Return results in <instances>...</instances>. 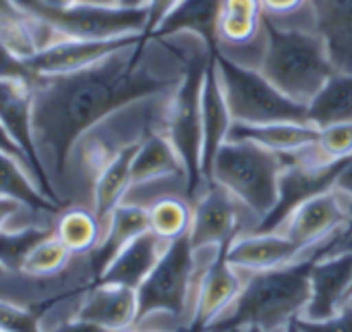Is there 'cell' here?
<instances>
[{
    "mask_svg": "<svg viewBox=\"0 0 352 332\" xmlns=\"http://www.w3.org/2000/svg\"><path fill=\"white\" fill-rule=\"evenodd\" d=\"M201 44L206 42L193 34H143L91 67L36 77L34 139L50 185L52 175L63 185L69 154L89 129L135 102L179 87Z\"/></svg>",
    "mask_w": 352,
    "mask_h": 332,
    "instance_id": "6da1fadb",
    "label": "cell"
},
{
    "mask_svg": "<svg viewBox=\"0 0 352 332\" xmlns=\"http://www.w3.org/2000/svg\"><path fill=\"white\" fill-rule=\"evenodd\" d=\"M317 245L296 262L261 272H241L245 282L234 303L208 328L232 332L257 326L263 332H284L290 322L302 315L311 297V268L340 237Z\"/></svg>",
    "mask_w": 352,
    "mask_h": 332,
    "instance_id": "7a4b0ae2",
    "label": "cell"
},
{
    "mask_svg": "<svg viewBox=\"0 0 352 332\" xmlns=\"http://www.w3.org/2000/svg\"><path fill=\"white\" fill-rule=\"evenodd\" d=\"M201 270L199 253L193 249L189 235L168 243L151 274L137 289L139 311L133 328L189 332Z\"/></svg>",
    "mask_w": 352,
    "mask_h": 332,
    "instance_id": "3957f363",
    "label": "cell"
},
{
    "mask_svg": "<svg viewBox=\"0 0 352 332\" xmlns=\"http://www.w3.org/2000/svg\"><path fill=\"white\" fill-rule=\"evenodd\" d=\"M259 71L290 100L309 104L336 73L323 38L315 30L278 28L267 21Z\"/></svg>",
    "mask_w": 352,
    "mask_h": 332,
    "instance_id": "277c9868",
    "label": "cell"
},
{
    "mask_svg": "<svg viewBox=\"0 0 352 332\" xmlns=\"http://www.w3.org/2000/svg\"><path fill=\"white\" fill-rule=\"evenodd\" d=\"M284 171V160L278 152L261 147L245 139H228L208 177L243 202L259 222L272 212L278 202V183Z\"/></svg>",
    "mask_w": 352,
    "mask_h": 332,
    "instance_id": "5b68a950",
    "label": "cell"
},
{
    "mask_svg": "<svg viewBox=\"0 0 352 332\" xmlns=\"http://www.w3.org/2000/svg\"><path fill=\"white\" fill-rule=\"evenodd\" d=\"M218 77L234 123L267 125V123H309L307 104H298L284 96L259 69L232 63L220 54L214 56Z\"/></svg>",
    "mask_w": 352,
    "mask_h": 332,
    "instance_id": "8992f818",
    "label": "cell"
},
{
    "mask_svg": "<svg viewBox=\"0 0 352 332\" xmlns=\"http://www.w3.org/2000/svg\"><path fill=\"white\" fill-rule=\"evenodd\" d=\"M214 50L208 44H201L191 61L189 69L176 87V92L170 98L168 114L164 133L172 141L174 149L179 152L185 169L191 179V196L193 202L199 196V191L206 187L204 173H201V90H204V77L214 61Z\"/></svg>",
    "mask_w": 352,
    "mask_h": 332,
    "instance_id": "52a82bcc",
    "label": "cell"
},
{
    "mask_svg": "<svg viewBox=\"0 0 352 332\" xmlns=\"http://www.w3.org/2000/svg\"><path fill=\"white\" fill-rule=\"evenodd\" d=\"M21 9L46 23L58 38L71 40H112L147 32V9L71 5L65 9L46 7L38 0H17Z\"/></svg>",
    "mask_w": 352,
    "mask_h": 332,
    "instance_id": "ba28073f",
    "label": "cell"
},
{
    "mask_svg": "<svg viewBox=\"0 0 352 332\" xmlns=\"http://www.w3.org/2000/svg\"><path fill=\"white\" fill-rule=\"evenodd\" d=\"M259 218L222 185L210 181L193 202L189 241L193 249L228 247L236 237L253 233Z\"/></svg>",
    "mask_w": 352,
    "mask_h": 332,
    "instance_id": "9c48e42d",
    "label": "cell"
},
{
    "mask_svg": "<svg viewBox=\"0 0 352 332\" xmlns=\"http://www.w3.org/2000/svg\"><path fill=\"white\" fill-rule=\"evenodd\" d=\"M265 42L267 19L259 0H222L216 30V54L259 69Z\"/></svg>",
    "mask_w": 352,
    "mask_h": 332,
    "instance_id": "30bf717a",
    "label": "cell"
},
{
    "mask_svg": "<svg viewBox=\"0 0 352 332\" xmlns=\"http://www.w3.org/2000/svg\"><path fill=\"white\" fill-rule=\"evenodd\" d=\"M284 160V158H282ZM350 158L329 164H307L284 160V171L278 183V202L272 212L257 225L253 233H276L288 220V216L309 200L333 189L338 175Z\"/></svg>",
    "mask_w": 352,
    "mask_h": 332,
    "instance_id": "8fae6325",
    "label": "cell"
},
{
    "mask_svg": "<svg viewBox=\"0 0 352 332\" xmlns=\"http://www.w3.org/2000/svg\"><path fill=\"white\" fill-rule=\"evenodd\" d=\"M243 274L226 260V247L214 251L199 276L189 332L208 330L234 303V299L243 291Z\"/></svg>",
    "mask_w": 352,
    "mask_h": 332,
    "instance_id": "7c38bea8",
    "label": "cell"
},
{
    "mask_svg": "<svg viewBox=\"0 0 352 332\" xmlns=\"http://www.w3.org/2000/svg\"><path fill=\"white\" fill-rule=\"evenodd\" d=\"M346 222H348V212H346L344 196L331 189L298 206L282 225V229L276 233H284L300 249L309 251L329 241L338 233H344Z\"/></svg>",
    "mask_w": 352,
    "mask_h": 332,
    "instance_id": "4fadbf2b",
    "label": "cell"
},
{
    "mask_svg": "<svg viewBox=\"0 0 352 332\" xmlns=\"http://www.w3.org/2000/svg\"><path fill=\"white\" fill-rule=\"evenodd\" d=\"M0 121L17 141V145L25 152L32 162V169L38 177L42 191L60 204L58 196L54 194L48 175L40 162L36 139H34V90L28 81H7L0 79Z\"/></svg>",
    "mask_w": 352,
    "mask_h": 332,
    "instance_id": "5bb4252c",
    "label": "cell"
},
{
    "mask_svg": "<svg viewBox=\"0 0 352 332\" xmlns=\"http://www.w3.org/2000/svg\"><path fill=\"white\" fill-rule=\"evenodd\" d=\"M143 34L135 36H122L112 40H71L60 38L46 48L38 50L30 59H25L30 71L36 77H48V75H65L75 73L85 67L96 65L98 61L106 59L108 54L120 50L122 46L135 42Z\"/></svg>",
    "mask_w": 352,
    "mask_h": 332,
    "instance_id": "9a60e30c",
    "label": "cell"
},
{
    "mask_svg": "<svg viewBox=\"0 0 352 332\" xmlns=\"http://www.w3.org/2000/svg\"><path fill=\"white\" fill-rule=\"evenodd\" d=\"M137 291L96 280L79 297L75 315L112 332H126L137 322Z\"/></svg>",
    "mask_w": 352,
    "mask_h": 332,
    "instance_id": "2e32d148",
    "label": "cell"
},
{
    "mask_svg": "<svg viewBox=\"0 0 352 332\" xmlns=\"http://www.w3.org/2000/svg\"><path fill=\"white\" fill-rule=\"evenodd\" d=\"M352 280V251L329 253L315 260L311 268V297L302 311L307 320H325L346 305Z\"/></svg>",
    "mask_w": 352,
    "mask_h": 332,
    "instance_id": "e0dca14e",
    "label": "cell"
},
{
    "mask_svg": "<svg viewBox=\"0 0 352 332\" xmlns=\"http://www.w3.org/2000/svg\"><path fill=\"white\" fill-rule=\"evenodd\" d=\"M309 251L300 249L284 233H247L226 247V260L239 272H261L296 262Z\"/></svg>",
    "mask_w": 352,
    "mask_h": 332,
    "instance_id": "ac0fdd59",
    "label": "cell"
},
{
    "mask_svg": "<svg viewBox=\"0 0 352 332\" xmlns=\"http://www.w3.org/2000/svg\"><path fill=\"white\" fill-rule=\"evenodd\" d=\"M234 121L218 77V67H216V59L210 63L206 77H204V90H201V135H204V143H201V173H204V181L208 183L212 164L220 152V147L228 141L230 129H232Z\"/></svg>",
    "mask_w": 352,
    "mask_h": 332,
    "instance_id": "d6986e66",
    "label": "cell"
},
{
    "mask_svg": "<svg viewBox=\"0 0 352 332\" xmlns=\"http://www.w3.org/2000/svg\"><path fill=\"white\" fill-rule=\"evenodd\" d=\"M313 13L336 71L352 73V0H313Z\"/></svg>",
    "mask_w": 352,
    "mask_h": 332,
    "instance_id": "ffe728a7",
    "label": "cell"
},
{
    "mask_svg": "<svg viewBox=\"0 0 352 332\" xmlns=\"http://www.w3.org/2000/svg\"><path fill=\"white\" fill-rule=\"evenodd\" d=\"M149 231V216L145 208L131 206V204H120L108 218L104 227L102 241L98 247L87 256L91 272L96 280L104 274V270L110 266V262L139 235Z\"/></svg>",
    "mask_w": 352,
    "mask_h": 332,
    "instance_id": "44dd1931",
    "label": "cell"
},
{
    "mask_svg": "<svg viewBox=\"0 0 352 332\" xmlns=\"http://www.w3.org/2000/svg\"><path fill=\"white\" fill-rule=\"evenodd\" d=\"M166 241L155 237L151 231L139 235L133 239L104 270V274L98 278L102 282H112V284H122L129 289H139L141 282L151 274L155 268L157 260L162 258L166 249Z\"/></svg>",
    "mask_w": 352,
    "mask_h": 332,
    "instance_id": "7402d4cb",
    "label": "cell"
},
{
    "mask_svg": "<svg viewBox=\"0 0 352 332\" xmlns=\"http://www.w3.org/2000/svg\"><path fill=\"white\" fill-rule=\"evenodd\" d=\"M222 0H179L176 7L151 32L153 36L193 34L216 54V30Z\"/></svg>",
    "mask_w": 352,
    "mask_h": 332,
    "instance_id": "603a6c76",
    "label": "cell"
},
{
    "mask_svg": "<svg viewBox=\"0 0 352 332\" xmlns=\"http://www.w3.org/2000/svg\"><path fill=\"white\" fill-rule=\"evenodd\" d=\"M141 143V141H139ZM139 143H133L129 147H124L122 152H118L104 169L98 175L96 183H94V191H91V210L96 212V216L100 218V222L106 227L110 214L122 204L124 194L131 187V166H133V158L135 152L139 147Z\"/></svg>",
    "mask_w": 352,
    "mask_h": 332,
    "instance_id": "cb8c5ba5",
    "label": "cell"
},
{
    "mask_svg": "<svg viewBox=\"0 0 352 332\" xmlns=\"http://www.w3.org/2000/svg\"><path fill=\"white\" fill-rule=\"evenodd\" d=\"M181 173L189 175L179 152L174 149L166 133L162 129H153L151 133H147L135 152L133 166H131V181L143 183V181L160 179L166 175H181Z\"/></svg>",
    "mask_w": 352,
    "mask_h": 332,
    "instance_id": "d4e9b609",
    "label": "cell"
},
{
    "mask_svg": "<svg viewBox=\"0 0 352 332\" xmlns=\"http://www.w3.org/2000/svg\"><path fill=\"white\" fill-rule=\"evenodd\" d=\"M319 129L305 123H267V125H243L234 123L228 139L253 141L278 154H288L315 143Z\"/></svg>",
    "mask_w": 352,
    "mask_h": 332,
    "instance_id": "484cf974",
    "label": "cell"
},
{
    "mask_svg": "<svg viewBox=\"0 0 352 332\" xmlns=\"http://www.w3.org/2000/svg\"><path fill=\"white\" fill-rule=\"evenodd\" d=\"M307 116L315 129L352 123V73L336 71L307 104Z\"/></svg>",
    "mask_w": 352,
    "mask_h": 332,
    "instance_id": "4316f807",
    "label": "cell"
},
{
    "mask_svg": "<svg viewBox=\"0 0 352 332\" xmlns=\"http://www.w3.org/2000/svg\"><path fill=\"white\" fill-rule=\"evenodd\" d=\"M0 196L17 200L38 212H63V206L40 189L38 181L25 166L5 152H0Z\"/></svg>",
    "mask_w": 352,
    "mask_h": 332,
    "instance_id": "83f0119b",
    "label": "cell"
},
{
    "mask_svg": "<svg viewBox=\"0 0 352 332\" xmlns=\"http://www.w3.org/2000/svg\"><path fill=\"white\" fill-rule=\"evenodd\" d=\"M54 235L75 256H89L104 235V225L89 206H69L54 222Z\"/></svg>",
    "mask_w": 352,
    "mask_h": 332,
    "instance_id": "f1b7e54d",
    "label": "cell"
},
{
    "mask_svg": "<svg viewBox=\"0 0 352 332\" xmlns=\"http://www.w3.org/2000/svg\"><path fill=\"white\" fill-rule=\"evenodd\" d=\"M149 231L166 243L187 237L193 220V202L183 196H168L147 208Z\"/></svg>",
    "mask_w": 352,
    "mask_h": 332,
    "instance_id": "f546056e",
    "label": "cell"
},
{
    "mask_svg": "<svg viewBox=\"0 0 352 332\" xmlns=\"http://www.w3.org/2000/svg\"><path fill=\"white\" fill-rule=\"evenodd\" d=\"M75 256L60 243V239L52 233L46 239H42L40 243H36L32 247V251L25 256L23 264H21V274L30 276V278H54L58 274H63L71 260Z\"/></svg>",
    "mask_w": 352,
    "mask_h": 332,
    "instance_id": "4dcf8cb0",
    "label": "cell"
},
{
    "mask_svg": "<svg viewBox=\"0 0 352 332\" xmlns=\"http://www.w3.org/2000/svg\"><path fill=\"white\" fill-rule=\"evenodd\" d=\"M54 233V227H28L0 233V266L7 272H19L25 256L36 243Z\"/></svg>",
    "mask_w": 352,
    "mask_h": 332,
    "instance_id": "1f68e13d",
    "label": "cell"
},
{
    "mask_svg": "<svg viewBox=\"0 0 352 332\" xmlns=\"http://www.w3.org/2000/svg\"><path fill=\"white\" fill-rule=\"evenodd\" d=\"M259 5L265 19L278 28L315 30L313 0H259Z\"/></svg>",
    "mask_w": 352,
    "mask_h": 332,
    "instance_id": "d6a6232c",
    "label": "cell"
},
{
    "mask_svg": "<svg viewBox=\"0 0 352 332\" xmlns=\"http://www.w3.org/2000/svg\"><path fill=\"white\" fill-rule=\"evenodd\" d=\"M315 145L327 162L352 158V123L319 129Z\"/></svg>",
    "mask_w": 352,
    "mask_h": 332,
    "instance_id": "836d02e7",
    "label": "cell"
},
{
    "mask_svg": "<svg viewBox=\"0 0 352 332\" xmlns=\"http://www.w3.org/2000/svg\"><path fill=\"white\" fill-rule=\"evenodd\" d=\"M0 332H44L42 318L28 307L0 301Z\"/></svg>",
    "mask_w": 352,
    "mask_h": 332,
    "instance_id": "e575fe53",
    "label": "cell"
},
{
    "mask_svg": "<svg viewBox=\"0 0 352 332\" xmlns=\"http://www.w3.org/2000/svg\"><path fill=\"white\" fill-rule=\"evenodd\" d=\"M296 326L300 332H352V301H348L336 315L325 320H307L298 315Z\"/></svg>",
    "mask_w": 352,
    "mask_h": 332,
    "instance_id": "d590c367",
    "label": "cell"
},
{
    "mask_svg": "<svg viewBox=\"0 0 352 332\" xmlns=\"http://www.w3.org/2000/svg\"><path fill=\"white\" fill-rule=\"evenodd\" d=\"M0 79L28 81V83H34V79H36V75L30 71L25 59L15 54L3 40H0Z\"/></svg>",
    "mask_w": 352,
    "mask_h": 332,
    "instance_id": "8d00e7d4",
    "label": "cell"
},
{
    "mask_svg": "<svg viewBox=\"0 0 352 332\" xmlns=\"http://www.w3.org/2000/svg\"><path fill=\"white\" fill-rule=\"evenodd\" d=\"M42 328H44V332H112L94 322L81 320L77 315L63 318L60 322H54V324H42Z\"/></svg>",
    "mask_w": 352,
    "mask_h": 332,
    "instance_id": "74e56055",
    "label": "cell"
},
{
    "mask_svg": "<svg viewBox=\"0 0 352 332\" xmlns=\"http://www.w3.org/2000/svg\"><path fill=\"white\" fill-rule=\"evenodd\" d=\"M0 152H5V154H9V156H13V158H17L25 169L34 175V179L38 181V177H36V173H34V169H32V162H30V158L25 156V152L17 145V141L11 137V133L7 131V127L3 125V121H0ZM40 185V183H38ZM42 189V187H40Z\"/></svg>",
    "mask_w": 352,
    "mask_h": 332,
    "instance_id": "f35d334b",
    "label": "cell"
},
{
    "mask_svg": "<svg viewBox=\"0 0 352 332\" xmlns=\"http://www.w3.org/2000/svg\"><path fill=\"white\" fill-rule=\"evenodd\" d=\"M25 210H28V206H23L21 202L0 196V233L7 231L11 227V222L15 218H19Z\"/></svg>",
    "mask_w": 352,
    "mask_h": 332,
    "instance_id": "ab89813d",
    "label": "cell"
},
{
    "mask_svg": "<svg viewBox=\"0 0 352 332\" xmlns=\"http://www.w3.org/2000/svg\"><path fill=\"white\" fill-rule=\"evenodd\" d=\"M176 3H179V0H149V5H147L149 19H147V32L145 34H151L160 25V21L176 7Z\"/></svg>",
    "mask_w": 352,
    "mask_h": 332,
    "instance_id": "60d3db41",
    "label": "cell"
},
{
    "mask_svg": "<svg viewBox=\"0 0 352 332\" xmlns=\"http://www.w3.org/2000/svg\"><path fill=\"white\" fill-rule=\"evenodd\" d=\"M333 189L338 194H342L344 198H350L352 200V158L348 160V164L342 169V173L338 175Z\"/></svg>",
    "mask_w": 352,
    "mask_h": 332,
    "instance_id": "b9f144b4",
    "label": "cell"
},
{
    "mask_svg": "<svg viewBox=\"0 0 352 332\" xmlns=\"http://www.w3.org/2000/svg\"><path fill=\"white\" fill-rule=\"evenodd\" d=\"M30 17L17 0H0V19H25Z\"/></svg>",
    "mask_w": 352,
    "mask_h": 332,
    "instance_id": "7bdbcfd3",
    "label": "cell"
},
{
    "mask_svg": "<svg viewBox=\"0 0 352 332\" xmlns=\"http://www.w3.org/2000/svg\"><path fill=\"white\" fill-rule=\"evenodd\" d=\"M342 251H352V233L350 235H340L338 241L323 253V256H329V253H342Z\"/></svg>",
    "mask_w": 352,
    "mask_h": 332,
    "instance_id": "ee69618b",
    "label": "cell"
},
{
    "mask_svg": "<svg viewBox=\"0 0 352 332\" xmlns=\"http://www.w3.org/2000/svg\"><path fill=\"white\" fill-rule=\"evenodd\" d=\"M77 3L91 7H122V0H77Z\"/></svg>",
    "mask_w": 352,
    "mask_h": 332,
    "instance_id": "f6af8a7d",
    "label": "cell"
},
{
    "mask_svg": "<svg viewBox=\"0 0 352 332\" xmlns=\"http://www.w3.org/2000/svg\"><path fill=\"white\" fill-rule=\"evenodd\" d=\"M38 3H42V5H46V7H54V9H65V7L75 5L77 0H38Z\"/></svg>",
    "mask_w": 352,
    "mask_h": 332,
    "instance_id": "bcb514c9",
    "label": "cell"
},
{
    "mask_svg": "<svg viewBox=\"0 0 352 332\" xmlns=\"http://www.w3.org/2000/svg\"><path fill=\"white\" fill-rule=\"evenodd\" d=\"M344 202H346L348 222H346V227H344V233H342V235H350V233H352V200H350V198H344Z\"/></svg>",
    "mask_w": 352,
    "mask_h": 332,
    "instance_id": "7dc6e473",
    "label": "cell"
},
{
    "mask_svg": "<svg viewBox=\"0 0 352 332\" xmlns=\"http://www.w3.org/2000/svg\"><path fill=\"white\" fill-rule=\"evenodd\" d=\"M149 0H122V7L126 9H147Z\"/></svg>",
    "mask_w": 352,
    "mask_h": 332,
    "instance_id": "c3c4849f",
    "label": "cell"
},
{
    "mask_svg": "<svg viewBox=\"0 0 352 332\" xmlns=\"http://www.w3.org/2000/svg\"><path fill=\"white\" fill-rule=\"evenodd\" d=\"M284 332H300V330H298V326H296V320H294V322H290V324L286 326V330H284Z\"/></svg>",
    "mask_w": 352,
    "mask_h": 332,
    "instance_id": "681fc988",
    "label": "cell"
},
{
    "mask_svg": "<svg viewBox=\"0 0 352 332\" xmlns=\"http://www.w3.org/2000/svg\"><path fill=\"white\" fill-rule=\"evenodd\" d=\"M126 332H166V330H137V328H131ZM179 332H187V330H179Z\"/></svg>",
    "mask_w": 352,
    "mask_h": 332,
    "instance_id": "f907efd6",
    "label": "cell"
},
{
    "mask_svg": "<svg viewBox=\"0 0 352 332\" xmlns=\"http://www.w3.org/2000/svg\"><path fill=\"white\" fill-rule=\"evenodd\" d=\"M243 332H263V330L257 328V326H249V328H243Z\"/></svg>",
    "mask_w": 352,
    "mask_h": 332,
    "instance_id": "816d5d0a",
    "label": "cell"
},
{
    "mask_svg": "<svg viewBox=\"0 0 352 332\" xmlns=\"http://www.w3.org/2000/svg\"><path fill=\"white\" fill-rule=\"evenodd\" d=\"M352 301V280H350V287H348V295H346V303Z\"/></svg>",
    "mask_w": 352,
    "mask_h": 332,
    "instance_id": "f5cc1de1",
    "label": "cell"
},
{
    "mask_svg": "<svg viewBox=\"0 0 352 332\" xmlns=\"http://www.w3.org/2000/svg\"><path fill=\"white\" fill-rule=\"evenodd\" d=\"M5 274H7V270H5L3 266H0V276H5Z\"/></svg>",
    "mask_w": 352,
    "mask_h": 332,
    "instance_id": "db71d44e",
    "label": "cell"
},
{
    "mask_svg": "<svg viewBox=\"0 0 352 332\" xmlns=\"http://www.w3.org/2000/svg\"><path fill=\"white\" fill-rule=\"evenodd\" d=\"M232 332H243V330H232Z\"/></svg>",
    "mask_w": 352,
    "mask_h": 332,
    "instance_id": "11a10c76",
    "label": "cell"
}]
</instances>
